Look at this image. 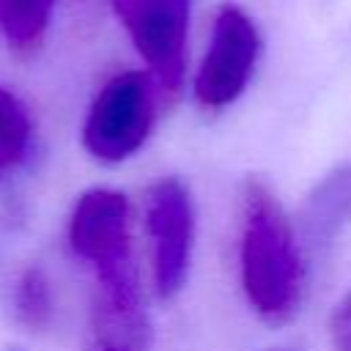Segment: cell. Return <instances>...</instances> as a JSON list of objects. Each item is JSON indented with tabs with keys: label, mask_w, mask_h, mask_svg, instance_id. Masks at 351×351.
Masks as SVG:
<instances>
[{
	"label": "cell",
	"mask_w": 351,
	"mask_h": 351,
	"mask_svg": "<svg viewBox=\"0 0 351 351\" xmlns=\"http://www.w3.org/2000/svg\"><path fill=\"white\" fill-rule=\"evenodd\" d=\"M69 244L88 263L99 288L104 340L137 351L145 340V313L132 250L129 203L123 192L96 186L80 195L69 217Z\"/></svg>",
	"instance_id": "6da1fadb"
},
{
	"label": "cell",
	"mask_w": 351,
	"mask_h": 351,
	"mask_svg": "<svg viewBox=\"0 0 351 351\" xmlns=\"http://www.w3.org/2000/svg\"><path fill=\"white\" fill-rule=\"evenodd\" d=\"M239 271L250 307L266 324H285L304 296V261L280 200L250 181L241 197Z\"/></svg>",
	"instance_id": "7a4b0ae2"
},
{
	"label": "cell",
	"mask_w": 351,
	"mask_h": 351,
	"mask_svg": "<svg viewBox=\"0 0 351 351\" xmlns=\"http://www.w3.org/2000/svg\"><path fill=\"white\" fill-rule=\"evenodd\" d=\"M162 88L148 71H118L93 96L85 123L82 145L99 162H123L134 156L156 121V96Z\"/></svg>",
	"instance_id": "3957f363"
},
{
	"label": "cell",
	"mask_w": 351,
	"mask_h": 351,
	"mask_svg": "<svg viewBox=\"0 0 351 351\" xmlns=\"http://www.w3.org/2000/svg\"><path fill=\"white\" fill-rule=\"evenodd\" d=\"M110 8L162 93H176L186 71L192 0H110Z\"/></svg>",
	"instance_id": "277c9868"
},
{
	"label": "cell",
	"mask_w": 351,
	"mask_h": 351,
	"mask_svg": "<svg viewBox=\"0 0 351 351\" xmlns=\"http://www.w3.org/2000/svg\"><path fill=\"white\" fill-rule=\"evenodd\" d=\"M261 58V33L255 19L228 3L217 11L208 47L195 74V99L203 110L230 107L250 85Z\"/></svg>",
	"instance_id": "5b68a950"
},
{
	"label": "cell",
	"mask_w": 351,
	"mask_h": 351,
	"mask_svg": "<svg viewBox=\"0 0 351 351\" xmlns=\"http://www.w3.org/2000/svg\"><path fill=\"white\" fill-rule=\"evenodd\" d=\"M145 230L151 239L154 288L170 299L186 282L195 244V208L178 178H159L148 186Z\"/></svg>",
	"instance_id": "8992f818"
},
{
	"label": "cell",
	"mask_w": 351,
	"mask_h": 351,
	"mask_svg": "<svg viewBox=\"0 0 351 351\" xmlns=\"http://www.w3.org/2000/svg\"><path fill=\"white\" fill-rule=\"evenodd\" d=\"M36 151V123L27 104L0 85V181L19 173Z\"/></svg>",
	"instance_id": "52a82bcc"
},
{
	"label": "cell",
	"mask_w": 351,
	"mask_h": 351,
	"mask_svg": "<svg viewBox=\"0 0 351 351\" xmlns=\"http://www.w3.org/2000/svg\"><path fill=\"white\" fill-rule=\"evenodd\" d=\"M58 0H0V38L14 52H36L52 25Z\"/></svg>",
	"instance_id": "ba28073f"
},
{
	"label": "cell",
	"mask_w": 351,
	"mask_h": 351,
	"mask_svg": "<svg viewBox=\"0 0 351 351\" xmlns=\"http://www.w3.org/2000/svg\"><path fill=\"white\" fill-rule=\"evenodd\" d=\"M351 217V165L329 176L307 206V236L313 244H329L337 228Z\"/></svg>",
	"instance_id": "9c48e42d"
},
{
	"label": "cell",
	"mask_w": 351,
	"mask_h": 351,
	"mask_svg": "<svg viewBox=\"0 0 351 351\" xmlns=\"http://www.w3.org/2000/svg\"><path fill=\"white\" fill-rule=\"evenodd\" d=\"M14 313L27 329H47L55 315V299L47 274L38 266H27L16 277L14 288Z\"/></svg>",
	"instance_id": "30bf717a"
},
{
	"label": "cell",
	"mask_w": 351,
	"mask_h": 351,
	"mask_svg": "<svg viewBox=\"0 0 351 351\" xmlns=\"http://www.w3.org/2000/svg\"><path fill=\"white\" fill-rule=\"evenodd\" d=\"M332 337L337 351H351V291L340 299L332 315Z\"/></svg>",
	"instance_id": "8fae6325"
},
{
	"label": "cell",
	"mask_w": 351,
	"mask_h": 351,
	"mask_svg": "<svg viewBox=\"0 0 351 351\" xmlns=\"http://www.w3.org/2000/svg\"><path fill=\"white\" fill-rule=\"evenodd\" d=\"M96 351H134V348H129L123 343H115V340H101V346Z\"/></svg>",
	"instance_id": "7c38bea8"
}]
</instances>
